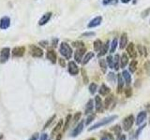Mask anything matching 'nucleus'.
I'll return each mask as SVG.
<instances>
[{"mask_svg": "<svg viewBox=\"0 0 150 140\" xmlns=\"http://www.w3.org/2000/svg\"><path fill=\"white\" fill-rule=\"evenodd\" d=\"M29 50H30V53L34 57H37V58H39V57H42L43 55V51L41 49H39V47L35 46V45H30L29 47Z\"/></svg>", "mask_w": 150, "mask_h": 140, "instance_id": "nucleus-4", "label": "nucleus"}, {"mask_svg": "<svg viewBox=\"0 0 150 140\" xmlns=\"http://www.w3.org/2000/svg\"><path fill=\"white\" fill-rule=\"evenodd\" d=\"M106 63L109 68H114V57L112 55H108L106 58Z\"/></svg>", "mask_w": 150, "mask_h": 140, "instance_id": "nucleus-33", "label": "nucleus"}, {"mask_svg": "<svg viewBox=\"0 0 150 140\" xmlns=\"http://www.w3.org/2000/svg\"><path fill=\"white\" fill-rule=\"evenodd\" d=\"M125 95L127 98H129L132 95V89L131 88L128 87L127 89H125Z\"/></svg>", "mask_w": 150, "mask_h": 140, "instance_id": "nucleus-35", "label": "nucleus"}, {"mask_svg": "<svg viewBox=\"0 0 150 140\" xmlns=\"http://www.w3.org/2000/svg\"><path fill=\"white\" fill-rule=\"evenodd\" d=\"M116 119H117L116 115H113V116H110V117L104 118L103 120H101V121L98 122L97 123H95V124L92 127H90L89 129H88V131H93L95 129H98V128H100V127L107 125V124H109V123H111L112 122H114Z\"/></svg>", "mask_w": 150, "mask_h": 140, "instance_id": "nucleus-1", "label": "nucleus"}, {"mask_svg": "<svg viewBox=\"0 0 150 140\" xmlns=\"http://www.w3.org/2000/svg\"><path fill=\"white\" fill-rule=\"evenodd\" d=\"M39 140H48V135L47 134H42L39 137Z\"/></svg>", "mask_w": 150, "mask_h": 140, "instance_id": "nucleus-45", "label": "nucleus"}, {"mask_svg": "<svg viewBox=\"0 0 150 140\" xmlns=\"http://www.w3.org/2000/svg\"><path fill=\"white\" fill-rule=\"evenodd\" d=\"M119 0H102V5L103 6H114L118 4Z\"/></svg>", "mask_w": 150, "mask_h": 140, "instance_id": "nucleus-31", "label": "nucleus"}, {"mask_svg": "<svg viewBox=\"0 0 150 140\" xmlns=\"http://www.w3.org/2000/svg\"><path fill=\"white\" fill-rule=\"evenodd\" d=\"M117 90H116V93L117 94H121L122 91H123V88H124V79L122 77V74H117Z\"/></svg>", "mask_w": 150, "mask_h": 140, "instance_id": "nucleus-9", "label": "nucleus"}, {"mask_svg": "<svg viewBox=\"0 0 150 140\" xmlns=\"http://www.w3.org/2000/svg\"><path fill=\"white\" fill-rule=\"evenodd\" d=\"M95 33H93V32H90V33H85L83 34V37H92V36H94Z\"/></svg>", "mask_w": 150, "mask_h": 140, "instance_id": "nucleus-47", "label": "nucleus"}, {"mask_svg": "<svg viewBox=\"0 0 150 140\" xmlns=\"http://www.w3.org/2000/svg\"><path fill=\"white\" fill-rule=\"evenodd\" d=\"M137 1H138V0H133V4H136Z\"/></svg>", "mask_w": 150, "mask_h": 140, "instance_id": "nucleus-56", "label": "nucleus"}, {"mask_svg": "<svg viewBox=\"0 0 150 140\" xmlns=\"http://www.w3.org/2000/svg\"><path fill=\"white\" fill-rule=\"evenodd\" d=\"M81 116H82V113H81V112H77V113L74 115V118H73V121H74V122H78L79 120H80Z\"/></svg>", "mask_w": 150, "mask_h": 140, "instance_id": "nucleus-42", "label": "nucleus"}, {"mask_svg": "<svg viewBox=\"0 0 150 140\" xmlns=\"http://www.w3.org/2000/svg\"><path fill=\"white\" fill-rule=\"evenodd\" d=\"M122 77H123L124 81L128 86L131 85V73H129V71L123 70V72H122Z\"/></svg>", "mask_w": 150, "mask_h": 140, "instance_id": "nucleus-15", "label": "nucleus"}, {"mask_svg": "<svg viewBox=\"0 0 150 140\" xmlns=\"http://www.w3.org/2000/svg\"><path fill=\"white\" fill-rule=\"evenodd\" d=\"M38 138H39V135L38 134H35L29 140H38Z\"/></svg>", "mask_w": 150, "mask_h": 140, "instance_id": "nucleus-50", "label": "nucleus"}, {"mask_svg": "<svg viewBox=\"0 0 150 140\" xmlns=\"http://www.w3.org/2000/svg\"><path fill=\"white\" fill-rule=\"evenodd\" d=\"M100 140H111V139H110L108 137H101Z\"/></svg>", "mask_w": 150, "mask_h": 140, "instance_id": "nucleus-54", "label": "nucleus"}, {"mask_svg": "<svg viewBox=\"0 0 150 140\" xmlns=\"http://www.w3.org/2000/svg\"><path fill=\"white\" fill-rule=\"evenodd\" d=\"M39 45H41L42 47H47L48 46V42L47 41H41L39 42Z\"/></svg>", "mask_w": 150, "mask_h": 140, "instance_id": "nucleus-49", "label": "nucleus"}, {"mask_svg": "<svg viewBox=\"0 0 150 140\" xmlns=\"http://www.w3.org/2000/svg\"><path fill=\"white\" fill-rule=\"evenodd\" d=\"M127 53L129 54V56L131 59H135L137 56V51L135 49V46H134L133 43H129L127 45Z\"/></svg>", "mask_w": 150, "mask_h": 140, "instance_id": "nucleus-7", "label": "nucleus"}, {"mask_svg": "<svg viewBox=\"0 0 150 140\" xmlns=\"http://www.w3.org/2000/svg\"><path fill=\"white\" fill-rule=\"evenodd\" d=\"M147 119V112L145 111H141L139 114H138L137 116V119H136V124L137 125H140L142 124L144 122V120Z\"/></svg>", "mask_w": 150, "mask_h": 140, "instance_id": "nucleus-19", "label": "nucleus"}, {"mask_svg": "<svg viewBox=\"0 0 150 140\" xmlns=\"http://www.w3.org/2000/svg\"><path fill=\"white\" fill-rule=\"evenodd\" d=\"M25 47H16L13 49L12 54L14 57H22V56L25 54Z\"/></svg>", "mask_w": 150, "mask_h": 140, "instance_id": "nucleus-13", "label": "nucleus"}, {"mask_svg": "<svg viewBox=\"0 0 150 140\" xmlns=\"http://www.w3.org/2000/svg\"><path fill=\"white\" fill-rule=\"evenodd\" d=\"M87 140H96L95 138H89V139H87Z\"/></svg>", "mask_w": 150, "mask_h": 140, "instance_id": "nucleus-57", "label": "nucleus"}, {"mask_svg": "<svg viewBox=\"0 0 150 140\" xmlns=\"http://www.w3.org/2000/svg\"><path fill=\"white\" fill-rule=\"evenodd\" d=\"M10 25V19L9 17H3L0 20V29H8Z\"/></svg>", "mask_w": 150, "mask_h": 140, "instance_id": "nucleus-11", "label": "nucleus"}, {"mask_svg": "<svg viewBox=\"0 0 150 140\" xmlns=\"http://www.w3.org/2000/svg\"><path fill=\"white\" fill-rule=\"evenodd\" d=\"M83 129H84V122H80V123L74 128V130L72 131V137H76L77 135H79L81 133H82V131Z\"/></svg>", "mask_w": 150, "mask_h": 140, "instance_id": "nucleus-12", "label": "nucleus"}, {"mask_svg": "<svg viewBox=\"0 0 150 140\" xmlns=\"http://www.w3.org/2000/svg\"><path fill=\"white\" fill-rule=\"evenodd\" d=\"M62 126H63V121H62V120H60V121H59L58 123L56 124V128H54V129L53 130V132H52V135H53V137H54V135H56L58 133V132L61 130Z\"/></svg>", "mask_w": 150, "mask_h": 140, "instance_id": "nucleus-28", "label": "nucleus"}, {"mask_svg": "<svg viewBox=\"0 0 150 140\" xmlns=\"http://www.w3.org/2000/svg\"><path fill=\"white\" fill-rule=\"evenodd\" d=\"M70 120H72V115H68L67 116V119H66V123H65V125H64V131H66L67 129H68V127H69V122H70Z\"/></svg>", "mask_w": 150, "mask_h": 140, "instance_id": "nucleus-36", "label": "nucleus"}, {"mask_svg": "<svg viewBox=\"0 0 150 140\" xmlns=\"http://www.w3.org/2000/svg\"><path fill=\"white\" fill-rule=\"evenodd\" d=\"M59 65H60L62 67H65L66 66V62L64 59H59Z\"/></svg>", "mask_w": 150, "mask_h": 140, "instance_id": "nucleus-46", "label": "nucleus"}, {"mask_svg": "<svg viewBox=\"0 0 150 140\" xmlns=\"http://www.w3.org/2000/svg\"><path fill=\"white\" fill-rule=\"evenodd\" d=\"M95 109H96L97 112H101L102 111V101L100 95H96L95 96Z\"/></svg>", "mask_w": 150, "mask_h": 140, "instance_id": "nucleus-14", "label": "nucleus"}, {"mask_svg": "<svg viewBox=\"0 0 150 140\" xmlns=\"http://www.w3.org/2000/svg\"><path fill=\"white\" fill-rule=\"evenodd\" d=\"M113 100H114V95L113 94H110L105 98V100H104V107L105 109H108V107L112 105Z\"/></svg>", "mask_w": 150, "mask_h": 140, "instance_id": "nucleus-26", "label": "nucleus"}, {"mask_svg": "<svg viewBox=\"0 0 150 140\" xmlns=\"http://www.w3.org/2000/svg\"><path fill=\"white\" fill-rule=\"evenodd\" d=\"M61 137H62V135H61V134H59V135H58V137H56V140H61Z\"/></svg>", "mask_w": 150, "mask_h": 140, "instance_id": "nucleus-55", "label": "nucleus"}, {"mask_svg": "<svg viewBox=\"0 0 150 140\" xmlns=\"http://www.w3.org/2000/svg\"><path fill=\"white\" fill-rule=\"evenodd\" d=\"M144 68H145V71H147V75H150V62L149 61H147L144 64Z\"/></svg>", "mask_w": 150, "mask_h": 140, "instance_id": "nucleus-41", "label": "nucleus"}, {"mask_svg": "<svg viewBox=\"0 0 150 140\" xmlns=\"http://www.w3.org/2000/svg\"><path fill=\"white\" fill-rule=\"evenodd\" d=\"M68 70H69V73L70 75H72V76H76L79 73V68H78V66L76 65V63L72 62V61H70L69 63V65H68Z\"/></svg>", "mask_w": 150, "mask_h": 140, "instance_id": "nucleus-8", "label": "nucleus"}, {"mask_svg": "<svg viewBox=\"0 0 150 140\" xmlns=\"http://www.w3.org/2000/svg\"><path fill=\"white\" fill-rule=\"evenodd\" d=\"M82 76H83V79H84L85 84H87L88 83V77H87V75H86V72L85 69H82Z\"/></svg>", "mask_w": 150, "mask_h": 140, "instance_id": "nucleus-37", "label": "nucleus"}, {"mask_svg": "<svg viewBox=\"0 0 150 140\" xmlns=\"http://www.w3.org/2000/svg\"><path fill=\"white\" fill-rule=\"evenodd\" d=\"M57 42H58L57 39H56V40H54H54H53V46H54V48L56 47V43H57Z\"/></svg>", "mask_w": 150, "mask_h": 140, "instance_id": "nucleus-51", "label": "nucleus"}, {"mask_svg": "<svg viewBox=\"0 0 150 140\" xmlns=\"http://www.w3.org/2000/svg\"><path fill=\"white\" fill-rule=\"evenodd\" d=\"M59 51H60L61 55L64 56V57L67 60H69L70 58H72V49L70 48V46L69 45L68 43L62 42L60 44V49H59Z\"/></svg>", "mask_w": 150, "mask_h": 140, "instance_id": "nucleus-2", "label": "nucleus"}, {"mask_svg": "<svg viewBox=\"0 0 150 140\" xmlns=\"http://www.w3.org/2000/svg\"><path fill=\"white\" fill-rule=\"evenodd\" d=\"M72 46L73 47H76V48H83L84 47V43L83 42H80V41H76V42H73L72 43Z\"/></svg>", "mask_w": 150, "mask_h": 140, "instance_id": "nucleus-40", "label": "nucleus"}, {"mask_svg": "<svg viewBox=\"0 0 150 140\" xmlns=\"http://www.w3.org/2000/svg\"><path fill=\"white\" fill-rule=\"evenodd\" d=\"M93 47H94L95 51H100L101 47H102V42H101L100 39H97V40H95L94 44H93Z\"/></svg>", "mask_w": 150, "mask_h": 140, "instance_id": "nucleus-30", "label": "nucleus"}, {"mask_svg": "<svg viewBox=\"0 0 150 140\" xmlns=\"http://www.w3.org/2000/svg\"><path fill=\"white\" fill-rule=\"evenodd\" d=\"M46 57L48 60H50L51 63H56V60H57V57H56V53H54V51L53 50H50L47 51V53H46Z\"/></svg>", "mask_w": 150, "mask_h": 140, "instance_id": "nucleus-18", "label": "nucleus"}, {"mask_svg": "<svg viewBox=\"0 0 150 140\" xmlns=\"http://www.w3.org/2000/svg\"><path fill=\"white\" fill-rule=\"evenodd\" d=\"M102 22V17L101 16H98V17H95L93 20L90 21V23H88L87 27L88 28H94V27H97Z\"/></svg>", "mask_w": 150, "mask_h": 140, "instance_id": "nucleus-10", "label": "nucleus"}, {"mask_svg": "<svg viewBox=\"0 0 150 140\" xmlns=\"http://www.w3.org/2000/svg\"><path fill=\"white\" fill-rule=\"evenodd\" d=\"M107 79L108 81H114V79H116V75H114L113 72H111V73H109L108 76H107Z\"/></svg>", "mask_w": 150, "mask_h": 140, "instance_id": "nucleus-39", "label": "nucleus"}, {"mask_svg": "<svg viewBox=\"0 0 150 140\" xmlns=\"http://www.w3.org/2000/svg\"><path fill=\"white\" fill-rule=\"evenodd\" d=\"M114 68L116 71H117L120 68V56H119V54H116L114 57Z\"/></svg>", "mask_w": 150, "mask_h": 140, "instance_id": "nucleus-23", "label": "nucleus"}, {"mask_svg": "<svg viewBox=\"0 0 150 140\" xmlns=\"http://www.w3.org/2000/svg\"><path fill=\"white\" fill-rule=\"evenodd\" d=\"M109 44H110L109 40H107V41H106L104 44H102V47H101V49H100V53L98 54V57H101V56L105 55L106 53H108V50H109Z\"/></svg>", "mask_w": 150, "mask_h": 140, "instance_id": "nucleus-20", "label": "nucleus"}, {"mask_svg": "<svg viewBox=\"0 0 150 140\" xmlns=\"http://www.w3.org/2000/svg\"><path fill=\"white\" fill-rule=\"evenodd\" d=\"M131 0H121V2L124 3V4H128V3L131 2Z\"/></svg>", "mask_w": 150, "mask_h": 140, "instance_id": "nucleus-52", "label": "nucleus"}, {"mask_svg": "<svg viewBox=\"0 0 150 140\" xmlns=\"http://www.w3.org/2000/svg\"><path fill=\"white\" fill-rule=\"evenodd\" d=\"M51 17H52V12H47V13H45L41 17V19L39 21V25H46V23L50 21Z\"/></svg>", "mask_w": 150, "mask_h": 140, "instance_id": "nucleus-17", "label": "nucleus"}, {"mask_svg": "<svg viewBox=\"0 0 150 140\" xmlns=\"http://www.w3.org/2000/svg\"><path fill=\"white\" fill-rule=\"evenodd\" d=\"M117 44H118V40L116 38H114L113 39V41L111 43V49H110V53H114V51H116V48H117Z\"/></svg>", "mask_w": 150, "mask_h": 140, "instance_id": "nucleus-32", "label": "nucleus"}, {"mask_svg": "<svg viewBox=\"0 0 150 140\" xmlns=\"http://www.w3.org/2000/svg\"><path fill=\"white\" fill-rule=\"evenodd\" d=\"M98 90V86H97V84L96 83H91L89 85V92H90V94H95V93L97 92Z\"/></svg>", "mask_w": 150, "mask_h": 140, "instance_id": "nucleus-34", "label": "nucleus"}, {"mask_svg": "<svg viewBox=\"0 0 150 140\" xmlns=\"http://www.w3.org/2000/svg\"><path fill=\"white\" fill-rule=\"evenodd\" d=\"M128 64H129V56L126 53H123L120 57V68H125Z\"/></svg>", "mask_w": 150, "mask_h": 140, "instance_id": "nucleus-21", "label": "nucleus"}, {"mask_svg": "<svg viewBox=\"0 0 150 140\" xmlns=\"http://www.w3.org/2000/svg\"><path fill=\"white\" fill-rule=\"evenodd\" d=\"M134 123V117L133 115H129L128 117H126L124 119V122H123V129L125 131H129L131 128L132 127Z\"/></svg>", "mask_w": 150, "mask_h": 140, "instance_id": "nucleus-3", "label": "nucleus"}, {"mask_svg": "<svg viewBox=\"0 0 150 140\" xmlns=\"http://www.w3.org/2000/svg\"><path fill=\"white\" fill-rule=\"evenodd\" d=\"M145 127V124H144V125H142L141 126V128H139V129H138L137 130V132H136V134H135V137H139V135L141 134V132H142V130H143L144 129V128Z\"/></svg>", "mask_w": 150, "mask_h": 140, "instance_id": "nucleus-44", "label": "nucleus"}, {"mask_svg": "<svg viewBox=\"0 0 150 140\" xmlns=\"http://www.w3.org/2000/svg\"><path fill=\"white\" fill-rule=\"evenodd\" d=\"M85 48L83 47V48H79V49H77V51H75L74 53V59L75 61H76L77 63H82L83 61V56L85 55Z\"/></svg>", "mask_w": 150, "mask_h": 140, "instance_id": "nucleus-6", "label": "nucleus"}, {"mask_svg": "<svg viewBox=\"0 0 150 140\" xmlns=\"http://www.w3.org/2000/svg\"><path fill=\"white\" fill-rule=\"evenodd\" d=\"M137 49H138V51H140V54L143 53V51H142V47H141L140 45H138V48H137Z\"/></svg>", "mask_w": 150, "mask_h": 140, "instance_id": "nucleus-53", "label": "nucleus"}, {"mask_svg": "<svg viewBox=\"0 0 150 140\" xmlns=\"http://www.w3.org/2000/svg\"><path fill=\"white\" fill-rule=\"evenodd\" d=\"M116 140H126V135H120L119 137H117Z\"/></svg>", "mask_w": 150, "mask_h": 140, "instance_id": "nucleus-48", "label": "nucleus"}, {"mask_svg": "<svg viewBox=\"0 0 150 140\" xmlns=\"http://www.w3.org/2000/svg\"><path fill=\"white\" fill-rule=\"evenodd\" d=\"M10 50L9 48H3L1 51H0V62L6 63L10 58Z\"/></svg>", "mask_w": 150, "mask_h": 140, "instance_id": "nucleus-5", "label": "nucleus"}, {"mask_svg": "<svg viewBox=\"0 0 150 140\" xmlns=\"http://www.w3.org/2000/svg\"><path fill=\"white\" fill-rule=\"evenodd\" d=\"M93 57H94V53H92V51H88V53L85 55V57L82 61V64L83 65H86V64H87Z\"/></svg>", "mask_w": 150, "mask_h": 140, "instance_id": "nucleus-24", "label": "nucleus"}, {"mask_svg": "<svg viewBox=\"0 0 150 140\" xmlns=\"http://www.w3.org/2000/svg\"><path fill=\"white\" fill-rule=\"evenodd\" d=\"M137 69V61L136 60H132V61L129 63V71L131 73H134Z\"/></svg>", "mask_w": 150, "mask_h": 140, "instance_id": "nucleus-27", "label": "nucleus"}, {"mask_svg": "<svg viewBox=\"0 0 150 140\" xmlns=\"http://www.w3.org/2000/svg\"><path fill=\"white\" fill-rule=\"evenodd\" d=\"M95 117H96V116H95L94 114H93V115H90L89 117L87 118V120H86V122H85V124H86V125H89L90 123H91V122H92L94 121Z\"/></svg>", "mask_w": 150, "mask_h": 140, "instance_id": "nucleus-38", "label": "nucleus"}, {"mask_svg": "<svg viewBox=\"0 0 150 140\" xmlns=\"http://www.w3.org/2000/svg\"><path fill=\"white\" fill-rule=\"evenodd\" d=\"M100 66L101 71L103 72V73H106V72H107L108 66H107V63H106V60H104V59L100 60Z\"/></svg>", "mask_w": 150, "mask_h": 140, "instance_id": "nucleus-29", "label": "nucleus"}, {"mask_svg": "<svg viewBox=\"0 0 150 140\" xmlns=\"http://www.w3.org/2000/svg\"><path fill=\"white\" fill-rule=\"evenodd\" d=\"M94 109V103H93V100H89V101L87 102V104H86V107H85V113L87 115L89 113H91L92 110Z\"/></svg>", "mask_w": 150, "mask_h": 140, "instance_id": "nucleus-25", "label": "nucleus"}, {"mask_svg": "<svg viewBox=\"0 0 150 140\" xmlns=\"http://www.w3.org/2000/svg\"><path fill=\"white\" fill-rule=\"evenodd\" d=\"M110 92H111V89H110L109 87H107L105 85V84H102L100 86V90H98V93H100V95L102 96H105V95H108L110 94Z\"/></svg>", "mask_w": 150, "mask_h": 140, "instance_id": "nucleus-22", "label": "nucleus"}, {"mask_svg": "<svg viewBox=\"0 0 150 140\" xmlns=\"http://www.w3.org/2000/svg\"><path fill=\"white\" fill-rule=\"evenodd\" d=\"M128 45V36L126 33L122 34L121 38H120V42H119V49L123 50L125 49V47H127Z\"/></svg>", "mask_w": 150, "mask_h": 140, "instance_id": "nucleus-16", "label": "nucleus"}, {"mask_svg": "<svg viewBox=\"0 0 150 140\" xmlns=\"http://www.w3.org/2000/svg\"><path fill=\"white\" fill-rule=\"evenodd\" d=\"M54 119H56V115H54V116H53V117H52V118H50V119H49V121H48V122H46V124L44 125V129H46V128H47V127H48V126H49V125L51 124V123H52V122L54 121Z\"/></svg>", "mask_w": 150, "mask_h": 140, "instance_id": "nucleus-43", "label": "nucleus"}]
</instances>
